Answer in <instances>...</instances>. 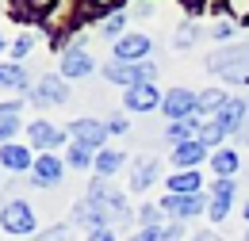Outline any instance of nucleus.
<instances>
[{
    "label": "nucleus",
    "mask_w": 249,
    "mask_h": 241,
    "mask_svg": "<svg viewBox=\"0 0 249 241\" xmlns=\"http://www.w3.org/2000/svg\"><path fill=\"white\" fill-rule=\"evenodd\" d=\"M0 230H4L8 238H31V234H35L31 203H23V199H8V203L0 207Z\"/></svg>",
    "instance_id": "1"
},
{
    "label": "nucleus",
    "mask_w": 249,
    "mask_h": 241,
    "mask_svg": "<svg viewBox=\"0 0 249 241\" xmlns=\"http://www.w3.org/2000/svg\"><path fill=\"white\" fill-rule=\"evenodd\" d=\"M104 77L115 81V85H123V92H126V88H138V85H154V81H157V65H154V61H142V65L107 61V65H104Z\"/></svg>",
    "instance_id": "2"
},
{
    "label": "nucleus",
    "mask_w": 249,
    "mask_h": 241,
    "mask_svg": "<svg viewBox=\"0 0 249 241\" xmlns=\"http://www.w3.org/2000/svg\"><path fill=\"white\" fill-rule=\"evenodd\" d=\"M89 199L100 203L111 222H126V218H130V211H126V195H123V191H115L104 176H92V180H89Z\"/></svg>",
    "instance_id": "3"
},
{
    "label": "nucleus",
    "mask_w": 249,
    "mask_h": 241,
    "mask_svg": "<svg viewBox=\"0 0 249 241\" xmlns=\"http://www.w3.org/2000/svg\"><path fill=\"white\" fill-rule=\"evenodd\" d=\"M27 100H31L35 107H54V103H65V100H69V81H65L62 73H42V77L31 85Z\"/></svg>",
    "instance_id": "4"
},
{
    "label": "nucleus",
    "mask_w": 249,
    "mask_h": 241,
    "mask_svg": "<svg viewBox=\"0 0 249 241\" xmlns=\"http://www.w3.org/2000/svg\"><path fill=\"white\" fill-rule=\"evenodd\" d=\"M246 61H249V42H226V46L207 54V69L222 73V77H234V73H242Z\"/></svg>",
    "instance_id": "5"
},
{
    "label": "nucleus",
    "mask_w": 249,
    "mask_h": 241,
    "mask_svg": "<svg viewBox=\"0 0 249 241\" xmlns=\"http://www.w3.org/2000/svg\"><path fill=\"white\" fill-rule=\"evenodd\" d=\"M65 134H69V142H77V146H85V150L100 153V150H107L104 142H107V134H111V130H107V122L89 119V115H85V119H73V122H69V130H65Z\"/></svg>",
    "instance_id": "6"
},
{
    "label": "nucleus",
    "mask_w": 249,
    "mask_h": 241,
    "mask_svg": "<svg viewBox=\"0 0 249 241\" xmlns=\"http://www.w3.org/2000/svg\"><path fill=\"white\" fill-rule=\"evenodd\" d=\"M157 207L165 214H173V222H188V218H196V214H207L211 195H207V191H199V195H165Z\"/></svg>",
    "instance_id": "7"
},
{
    "label": "nucleus",
    "mask_w": 249,
    "mask_h": 241,
    "mask_svg": "<svg viewBox=\"0 0 249 241\" xmlns=\"http://www.w3.org/2000/svg\"><path fill=\"white\" fill-rule=\"evenodd\" d=\"M150 50H154V38H150V34H142V31H130V34H123V38L115 42L111 61H123V65H142V61H150Z\"/></svg>",
    "instance_id": "8"
},
{
    "label": "nucleus",
    "mask_w": 249,
    "mask_h": 241,
    "mask_svg": "<svg viewBox=\"0 0 249 241\" xmlns=\"http://www.w3.org/2000/svg\"><path fill=\"white\" fill-rule=\"evenodd\" d=\"M161 111L169 115V122H184L199 111V92L192 88H169L165 100H161Z\"/></svg>",
    "instance_id": "9"
},
{
    "label": "nucleus",
    "mask_w": 249,
    "mask_h": 241,
    "mask_svg": "<svg viewBox=\"0 0 249 241\" xmlns=\"http://www.w3.org/2000/svg\"><path fill=\"white\" fill-rule=\"evenodd\" d=\"M27 142H31L35 153H54L58 146L69 142V134L58 130L54 122H46V119H35V122H27Z\"/></svg>",
    "instance_id": "10"
},
{
    "label": "nucleus",
    "mask_w": 249,
    "mask_h": 241,
    "mask_svg": "<svg viewBox=\"0 0 249 241\" xmlns=\"http://www.w3.org/2000/svg\"><path fill=\"white\" fill-rule=\"evenodd\" d=\"M62 176H65V157H58V153H38L27 180L35 188H54V184H62Z\"/></svg>",
    "instance_id": "11"
},
{
    "label": "nucleus",
    "mask_w": 249,
    "mask_h": 241,
    "mask_svg": "<svg viewBox=\"0 0 249 241\" xmlns=\"http://www.w3.org/2000/svg\"><path fill=\"white\" fill-rule=\"evenodd\" d=\"M92 69H96V61H92V54H89L81 42L69 46V50L62 54V65H58V73H62L65 81H81V77H89Z\"/></svg>",
    "instance_id": "12"
},
{
    "label": "nucleus",
    "mask_w": 249,
    "mask_h": 241,
    "mask_svg": "<svg viewBox=\"0 0 249 241\" xmlns=\"http://www.w3.org/2000/svg\"><path fill=\"white\" fill-rule=\"evenodd\" d=\"M69 222H77V226H85L89 234H92V230H104V226H111V218H107V211H104L100 203H92L89 195H85L81 203H73V211H69Z\"/></svg>",
    "instance_id": "13"
},
{
    "label": "nucleus",
    "mask_w": 249,
    "mask_h": 241,
    "mask_svg": "<svg viewBox=\"0 0 249 241\" xmlns=\"http://www.w3.org/2000/svg\"><path fill=\"white\" fill-rule=\"evenodd\" d=\"M0 169H8V172H27V176H31L35 150H31V146H23V142H8V146H0Z\"/></svg>",
    "instance_id": "14"
},
{
    "label": "nucleus",
    "mask_w": 249,
    "mask_h": 241,
    "mask_svg": "<svg viewBox=\"0 0 249 241\" xmlns=\"http://www.w3.org/2000/svg\"><path fill=\"white\" fill-rule=\"evenodd\" d=\"M246 119H249V100H242V96H230L226 107L215 115V122L226 130V134H234V138H238V130L246 126Z\"/></svg>",
    "instance_id": "15"
},
{
    "label": "nucleus",
    "mask_w": 249,
    "mask_h": 241,
    "mask_svg": "<svg viewBox=\"0 0 249 241\" xmlns=\"http://www.w3.org/2000/svg\"><path fill=\"white\" fill-rule=\"evenodd\" d=\"M203 161H211V150H207L199 138H192V142H184V146H173V165H177L180 172L199 169Z\"/></svg>",
    "instance_id": "16"
},
{
    "label": "nucleus",
    "mask_w": 249,
    "mask_h": 241,
    "mask_svg": "<svg viewBox=\"0 0 249 241\" xmlns=\"http://www.w3.org/2000/svg\"><path fill=\"white\" fill-rule=\"evenodd\" d=\"M161 100H165V96L157 92V85H138V88L123 92V107L126 111H157Z\"/></svg>",
    "instance_id": "17"
},
{
    "label": "nucleus",
    "mask_w": 249,
    "mask_h": 241,
    "mask_svg": "<svg viewBox=\"0 0 249 241\" xmlns=\"http://www.w3.org/2000/svg\"><path fill=\"white\" fill-rule=\"evenodd\" d=\"M161 176V157H138L134 165H130V191H146L150 184Z\"/></svg>",
    "instance_id": "18"
},
{
    "label": "nucleus",
    "mask_w": 249,
    "mask_h": 241,
    "mask_svg": "<svg viewBox=\"0 0 249 241\" xmlns=\"http://www.w3.org/2000/svg\"><path fill=\"white\" fill-rule=\"evenodd\" d=\"M230 203H234V180H215L211 188V207H207V218L211 222H222L230 214Z\"/></svg>",
    "instance_id": "19"
},
{
    "label": "nucleus",
    "mask_w": 249,
    "mask_h": 241,
    "mask_svg": "<svg viewBox=\"0 0 249 241\" xmlns=\"http://www.w3.org/2000/svg\"><path fill=\"white\" fill-rule=\"evenodd\" d=\"M4 12H8L16 23H46V12H50V4H35V0H12V4H4Z\"/></svg>",
    "instance_id": "20"
},
{
    "label": "nucleus",
    "mask_w": 249,
    "mask_h": 241,
    "mask_svg": "<svg viewBox=\"0 0 249 241\" xmlns=\"http://www.w3.org/2000/svg\"><path fill=\"white\" fill-rule=\"evenodd\" d=\"M0 88L4 92H19V96L31 92V77L23 73L19 61H0Z\"/></svg>",
    "instance_id": "21"
},
{
    "label": "nucleus",
    "mask_w": 249,
    "mask_h": 241,
    "mask_svg": "<svg viewBox=\"0 0 249 241\" xmlns=\"http://www.w3.org/2000/svg\"><path fill=\"white\" fill-rule=\"evenodd\" d=\"M203 191V176L192 169V172H169L165 180V195H199Z\"/></svg>",
    "instance_id": "22"
},
{
    "label": "nucleus",
    "mask_w": 249,
    "mask_h": 241,
    "mask_svg": "<svg viewBox=\"0 0 249 241\" xmlns=\"http://www.w3.org/2000/svg\"><path fill=\"white\" fill-rule=\"evenodd\" d=\"M19 100H8V103H0V146H8L16 134H19Z\"/></svg>",
    "instance_id": "23"
},
{
    "label": "nucleus",
    "mask_w": 249,
    "mask_h": 241,
    "mask_svg": "<svg viewBox=\"0 0 249 241\" xmlns=\"http://www.w3.org/2000/svg\"><path fill=\"white\" fill-rule=\"evenodd\" d=\"M207 165H211V172H215L218 180H234V172H238V165H242V161H238V150H226V146H222V150L211 153V161H207Z\"/></svg>",
    "instance_id": "24"
},
{
    "label": "nucleus",
    "mask_w": 249,
    "mask_h": 241,
    "mask_svg": "<svg viewBox=\"0 0 249 241\" xmlns=\"http://www.w3.org/2000/svg\"><path fill=\"white\" fill-rule=\"evenodd\" d=\"M199 115H192V119L184 122H169V130H165V142H173V146H184V142H192V138H199Z\"/></svg>",
    "instance_id": "25"
},
{
    "label": "nucleus",
    "mask_w": 249,
    "mask_h": 241,
    "mask_svg": "<svg viewBox=\"0 0 249 241\" xmlns=\"http://www.w3.org/2000/svg\"><path fill=\"white\" fill-rule=\"evenodd\" d=\"M123 165H126V153H123V150H111V146H107V150L96 153V169H92V172H100L104 180H111V176H115Z\"/></svg>",
    "instance_id": "26"
},
{
    "label": "nucleus",
    "mask_w": 249,
    "mask_h": 241,
    "mask_svg": "<svg viewBox=\"0 0 249 241\" xmlns=\"http://www.w3.org/2000/svg\"><path fill=\"white\" fill-rule=\"evenodd\" d=\"M211 12L222 16V19H234V23L249 27V0H218V4H211Z\"/></svg>",
    "instance_id": "27"
},
{
    "label": "nucleus",
    "mask_w": 249,
    "mask_h": 241,
    "mask_svg": "<svg viewBox=\"0 0 249 241\" xmlns=\"http://www.w3.org/2000/svg\"><path fill=\"white\" fill-rule=\"evenodd\" d=\"M226 100H230V96L222 88H203L199 92V111H196V115H211V119H215L218 111L226 107Z\"/></svg>",
    "instance_id": "28"
},
{
    "label": "nucleus",
    "mask_w": 249,
    "mask_h": 241,
    "mask_svg": "<svg viewBox=\"0 0 249 241\" xmlns=\"http://www.w3.org/2000/svg\"><path fill=\"white\" fill-rule=\"evenodd\" d=\"M65 169H96V153L85 150V146H77V142H69V150H65Z\"/></svg>",
    "instance_id": "29"
},
{
    "label": "nucleus",
    "mask_w": 249,
    "mask_h": 241,
    "mask_svg": "<svg viewBox=\"0 0 249 241\" xmlns=\"http://www.w3.org/2000/svg\"><path fill=\"white\" fill-rule=\"evenodd\" d=\"M222 138H226V130H222V126H218L215 119H207L203 126H199V142H203V146H207L211 153H215V150H222Z\"/></svg>",
    "instance_id": "30"
},
{
    "label": "nucleus",
    "mask_w": 249,
    "mask_h": 241,
    "mask_svg": "<svg viewBox=\"0 0 249 241\" xmlns=\"http://www.w3.org/2000/svg\"><path fill=\"white\" fill-rule=\"evenodd\" d=\"M123 27H126V12L119 8V12H111V16L100 23V34H107V38H115V42H119V38H123Z\"/></svg>",
    "instance_id": "31"
},
{
    "label": "nucleus",
    "mask_w": 249,
    "mask_h": 241,
    "mask_svg": "<svg viewBox=\"0 0 249 241\" xmlns=\"http://www.w3.org/2000/svg\"><path fill=\"white\" fill-rule=\"evenodd\" d=\"M35 46H38V34H35V31H23V34L12 42V61H23Z\"/></svg>",
    "instance_id": "32"
},
{
    "label": "nucleus",
    "mask_w": 249,
    "mask_h": 241,
    "mask_svg": "<svg viewBox=\"0 0 249 241\" xmlns=\"http://www.w3.org/2000/svg\"><path fill=\"white\" fill-rule=\"evenodd\" d=\"M199 34H203V27H199V23H192V19H184V23L177 27V50H188Z\"/></svg>",
    "instance_id": "33"
},
{
    "label": "nucleus",
    "mask_w": 249,
    "mask_h": 241,
    "mask_svg": "<svg viewBox=\"0 0 249 241\" xmlns=\"http://www.w3.org/2000/svg\"><path fill=\"white\" fill-rule=\"evenodd\" d=\"M138 222H142V230H146V226H157V222H161V207H157V203H146V207L138 211Z\"/></svg>",
    "instance_id": "34"
},
{
    "label": "nucleus",
    "mask_w": 249,
    "mask_h": 241,
    "mask_svg": "<svg viewBox=\"0 0 249 241\" xmlns=\"http://www.w3.org/2000/svg\"><path fill=\"white\" fill-rule=\"evenodd\" d=\"M180 8H184V16L192 19V23H196V16H203V12H211V4H199V0H184Z\"/></svg>",
    "instance_id": "35"
},
{
    "label": "nucleus",
    "mask_w": 249,
    "mask_h": 241,
    "mask_svg": "<svg viewBox=\"0 0 249 241\" xmlns=\"http://www.w3.org/2000/svg\"><path fill=\"white\" fill-rule=\"evenodd\" d=\"M35 241H69V230H65V226H50L46 234H38Z\"/></svg>",
    "instance_id": "36"
},
{
    "label": "nucleus",
    "mask_w": 249,
    "mask_h": 241,
    "mask_svg": "<svg viewBox=\"0 0 249 241\" xmlns=\"http://www.w3.org/2000/svg\"><path fill=\"white\" fill-rule=\"evenodd\" d=\"M180 238H184V222H169L161 230V241H180Z\"/></svg>",
    "instance_id": "37"
},
{
    "label": "nucleus",
    "mask_w": 249,
    "mask_h": 241,
    "mask_svg": "<svg viewBox=\"0 0 249 241\" xmlns=\"http://www.w3.org/2000/svg\"><path fill=\"white\" fill-rule=\"evenodd\" d=\"M161 230H165V226H146V230H138L130 241H161Z\"/></svg>",
    "instance_id": "38"
},
{
    "label": "nucleus",
    "mask_w": 249,
    "mask_h": 241,
    "mask_svg": "<svg viewBox=\"0 0 249 241\" xmlns=\"http://www.w3.org/2000/svg\"><path fill=\"white\" fill-rule=\"evenodd\" d=\"M211 34H215L218 42H226V38L234 34V23H215V27H211Z\"/></svg>",
    "instance_id": "39"
},
{
    "label": "nucleus",
    "mask_w": 249,
    "mask_h": 241,
    "mask_svg": "<svg viewBox=\"0 0 249 241\" xmlns=\"http://www.w3.org/2000/svg\"><path fill=\"white\" fill-rule=\"evenodd\" d=\"M85 241H115V230H111V226H104V230H92V234H89Z\"/></svg>",
    "instance_id": "40"
},
{
    "label": "nucleus",
    "mask_w": 249,
    "mask_h": 241,
    "mask_svg": "<svg viewBox=\"0 0 249 241\" xmlns=\"http://www.w3.org/2000/svg\"><path fill=\"white\" fill-rule=\"evenodd\" d=\"M107 130H111V134H126V119H123V115L107 119Z\"/></svg>",
    "instance_id": "41"
},
{
    "label": "nucleus",
    "mask_w": 249,
    "mask_h": 241,
    "mask_svg": "<svg viewBox=\"0 0 249 241\" xmlns=\"http://www.w3.org/2000/svg\"><path fill=\"white\" fill-rule=\"evenodd\" d=\"M192 241H226V238H218L215 230H199V234H196Z\"/></svg>",
    "instance_id": "42"
},
{
    "label": "nucleus",
    "mask_w": 249,
    "mask_h": 241,
    "mask_svg": "<svg viewBox=\"0 0 249 241\" xmlns=\"http://www.w3.org/2000/svg\"><path fill=\"white\" fill-rule=\"evenodd\" d=\"M134 12H138V16H154L157 8H154V4H150V0H142V4H134Z\"/></svg>",
    "instance_id": "43"
},
{
    "label": "nucleus",
    "mask_w": 249,
    "mask_h": 241,
    "mask_svg": "<svg viewBox=\"0 0 249 241\" xmlns=\"http://www.w3.org/2000/svg\"><path fill=\"white\" fill-rule=\"evenodd\" d=\"M238 142H246V146H249V119H246V126L238 130Z\"/></svg>",
    "instance_id": "44"
},
{
    "label": "nucleus",
    "mask_w": 249,
    "mask_h": 241,
    "mask_svg": "<svg viewBox=\"0 0 249 241\" xmlns=\"http://www.w3.org/2000/svg\"><path fill=\"white\" fill-rule=\"evenodd\" d=\"M0 54H12V46H8V38H4V31H0Z\"/></svg>",
    "instance_id": "45"
},
{
    "label": "nucleus",
    "mask_w": 249,
    "mask_h": 241,
    "mask_svg": "<svg viewBox=\"0 0 249 241\" xmlns=\"http://www.w3.org/2000/svg\"><path fill=\"white\" fill-rule=\"evenodd\" d=\"M242 214H246V222H249V203H246V207H242Z\"/></svg>",
    "instance_id": "46"
},
{
    "label": "nucleus",
    "mask_w": 249,
    "mask_h": 241,
    "mask_svg": "<svg viewBox=\"0 0 249 241\" xmlns=\"http://www.w3.org/2000/svg\"><path fill=\"white\" fill-rule=\"evenodd\" d=\"M246 241H249V234H246Z\"/></svg>",
    "instance_id": "47"
}]
</instances>
